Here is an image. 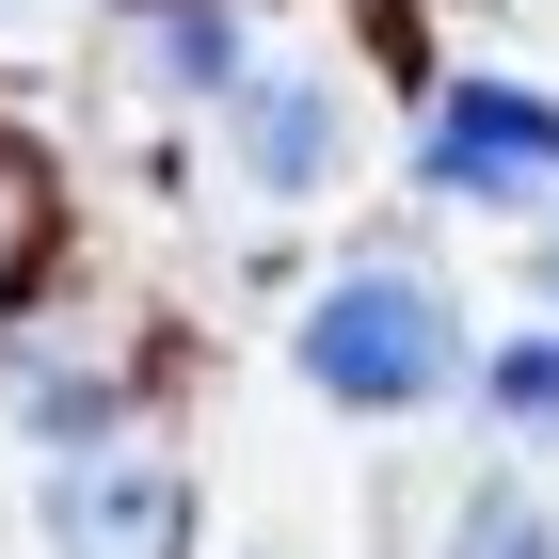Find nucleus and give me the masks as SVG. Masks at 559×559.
<instances>
[{"instance_id":"f257e3e1","label":"nucleus","mask_w":559,"mask_h":559,"mask_svg":"<svg viewBox=\"0 0 559 559\" xmlns=\"http://www.w3.org/2000/svg\"><path fill=\"white\" fill-rule=\"evenodd\" d=\"M304 384L336 400V416H416V400H448L464 384V304L431 288V272H336V288L304 304Z\"/></svg>"},{"instance_id":"f03ea898","label":"nucleus","mask_w":559,"mask_h":559,"mask_svg":"<svg viewBox=\"0 0 559 559\" xmlns=\"http://www.w3.org/2000/svg\"><path fill=\"white\" fill-rule=\"evenodd\" d=\"M431 192H464V209L559 192V96H527V81H448V96H431Z\"/></svg>"},{"instance_id":"7ed1b4c3","label":"nucleus","mask_w":559,"mask_h":559,"mask_svg":"<svg viewBox=\"0 0 559 559\" xmlns=\"http://www.w3.org/2000/svg\"><path fill=\"white\" fill-rule=\"evenodd\" d=\"M176 527H192V496H176L160 464L64 448V479H48V559H176Z\"/></svg>"},{"instance_id":"20e7f679","label":"nucleus","mask_w":559,"mask_h":559,"mask_svg":"<svg viewBox=\"0 0 559 559\" xmlns=\"http://www.w3.org/2000/svg\"><path fill=\"white\" fill-rule=\"evenodd\" d=\"M240 176H257V192H336L352 176V96L320 81V64L240 81Z\"/></svg>"},{"instance_id":"39448f33","label":"nucleus","mask_w":559,"mask_h":559,"mask_svg":"<svg viewBox=\"0 0 559 559\" xmlns=\"http://www.w3.org/2000/svg\"><path fill=\"white\" fill-rule=\"evenodd\" d=\"M448 559H559V512L527 479H479L464 512H448Z\"/></svg>"},{"instance_id":"423d86ee","label":"nucleus","mask_w":559,"mask_h":559,"mask_svg":"<svg viewBox=\"0 0 559 559\" xmlns=\"http://www.w3.org/2000/svg\"><path fill=\"white\" fill-rule=\"evenodd\" d=\"M144 64H160V81H240V16H224V0H176V16H144Z\"/></svg>"},{"instance_id":"0eeeda50","label":"nucleus","mask_w":559,"mask_h":559,"mask_svg":"<svg viewBox=\"0 0 559 559\" xmlns=\"http://www.w3.org/2000/svg\"><path fill=\"white\" fill-rule=\"evenodd\" d=\"M16 400H33L48 448H96V431H112V384H81V368H16Z\"/></svg>"},{"instance_id":"6e6552de","label":"nucleus","mask_w":559,"mask_h":559,"mask_svg":"<svg viewBox=\"0 0 559 559\" xmlns=\"http://www.w3.org/2000/svg\"><path fill=\"white\" fill-rule=\"evenodd\" d=\"M496 416H512V431H559V336H512V352H496Z\"/></svg>"},{"instance_id":"1a4fd4ad","label":"nucleus","mask_w":559,"mask_h":559,"mask_svg":"<svg viewBox=\"0 0 559 559\" xmlns=\"http://www.w3.org/2000/svg\"><path fill=\"white\" fill-rule=\"evenodd\" d=\"M544 288H559V272H544Z\"/></svg>"}]
</instances>
